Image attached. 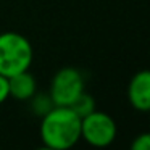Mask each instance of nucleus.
I'll list each match as a JSON object with an SVG mask.
<instances>
[{
  "mask_svg": "<svg viewBox=\"0 0 150 150\" xmlns=\"http://www.w3.org/2000/svg\"><path fill=\"white\" fill-rule=\"evenodd\" d=\"M40 139L47 149H71L81 140V118L69 107L55 105L40 118Z\"/></svg>",
  "mask_w": 150,
  "mask_h": 150,
  "instance_id": "f257e3e1",
  "label": "nucleus"
},
{
  "mask_svg": "<svg viewBox=\"0 0 150 150\" xmlns=\"http://www.w3.org/2000/svg\"><path fill=\"white\" fill-rule=\"evenodd\" d=\"M34 50L29 39L23 34L8 31L0 34V74L5 78L31 68Z\"/></svg>",
  "mask_w": 150,
  "mask_h": 150,
  "instance_id": "f03ea898",
  "label": "nucleus"
},
{
  "mask_svg": "<svg viewBox=\"0 0 150 150\" xmlns=\"http://www.w3.org/2000/svg\"><path fill=\"white\" fill-rule=\"evenodd\" d=\"M84 91V76L73 66L58 69L53 74L49 87V94L57 107H69Z\"/></svg>",
  "mask_w": 150,
  "mask_h": 150,
  "instance_id": "7ed1b4c3",
  "label": "nucleus"
},
{
  "mask_svg": "<svg viewBox=\"0 0 150 150\" xmlns=\"http://www.w3.org/2000/svg\"><path fill=\"white\" fill-rule=\"evenodd\" d=\"M118 127L115 120L103 111L94 110L87 116L81 118V139L89 145L103 149L115 142Z\"/></svg>",
  "mask_w": 150,
  "mask_h": 150,
  "instance_id": "20e7f679",
  "label": "nucleus"
},
{
  "mask_svg": "<svg viewBox=\"0 0 150 150\" xmlns=\"http://www.w3.org/2000/svg\"><path fill=\"white\" fill-rule=\"evenodd\" d=\"M127 102L140 113L150 111V69H140L127 84Z\"/></svg>",
  "mask_w": 150,
  "mask_h": 150,
  "instance_id": "39448f33",
  "label": "nucleus"
},
{
  "mask_svg": "<svg viewBox=\"0 0 150 150\" xmlns=\"http://www.w3.org/2000/svg\"><path fill=\"white\" fill-rule=\"evenodd\" d=\"M8 91H10V97L20 102H28L37 92L36 78L29 73V69L18 73V74L8 78Z\"/></svg>",
  "mask_w": 150,
  "mask_h": 150,
  "instance_id": "423d86ee",
  "label": "nucleus"
},
{
  "mask_svg": "<svg viewBox=\"0 0 150 150\" xmlns=\"http://www.w3.org/2000/svg\"><path fill=\"white\" fill-rule=\"evenodd\" d=\"M29 102H31V110H33V113L39 118H42L44 115H47L53 107H55V103H53V100H52L49 92H42V94H37L36 92V94L29 98Z\"/></svg>",
  "mask_w": 150,
  "mask_h": 150,
  "instance_id": "0eeeda50",
  "label": "nucleus"
},
{
  "mask_svg": "<svg viewBox=\"0 0 150 150\" xmlns=\"http://www.w3.org/2000/svg\"><path fill=\"white\" fill-rule=\"evenodd\" d=\"M69 108H71L79 118H84V116H87L89 113H92L94 110H97V108H95L94 97H92L89 92H86V91L82 92V94L79 95L71 105H69Z\"/></svg>",
  "mask_w": 150,
  "mask_h": 150,
  "instance_id": "6e6552de",
  "label": "nucleus"
},
{
  "mask_svg": "<svg viewBox=\"0 0 150 150\" xmlns=\"http://www.w3.org/2000/svg\"><path fill=\"white\" fill-rule=\"evenodd\" d=\"M132 150H150V132H142L136 136V139L131 142Z\"/></svg>",
  "mask_w": 150,
  "mask_h": 150,
  "instance_id": "1a4fd4ad",
  "label": "nucleus"
},
{
  "mask_svg": "<svg viewBox=\"0 0 150 150\" xmlns=\"http://www.w3.org/2000/svg\"><path fill=\"white\" fill-rule=\"evenodd\" d=\"M10 97V91H8V78L0 74V105L7 102V98Z\"/></svg>",
  "mask_w": 150,
  "mask_h": 150,
  "instance_id": "9d476101",
  "label": "nucleus"
}]
</instances>
